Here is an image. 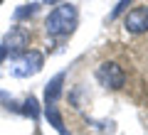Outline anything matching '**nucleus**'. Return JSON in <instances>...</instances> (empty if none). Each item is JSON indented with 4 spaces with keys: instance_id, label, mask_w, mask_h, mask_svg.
Returning <instances> with one entry per match:
<instances>
[{
    "instance_id": "nucleus-1",
    "label": "nucleus",
    "mask_w": 148,
    "mask_h": 135,
    "mask_svg": "<svg viewBox=\"0 0 148 135\" xmlns=\"http://www.w3.org/2000/svg\"><path fill=\"white\" fill-rule=\"evenodd\" d=\"M45 27H47V32L52 37L69 35V32L77 27V5H72V3H62L59 7H54V10L49 12L47 22H45Z\"/></svg>"
},
{
    "instance_id": "nucleus-2",
    "label": "nucleus",
    "mask_w": 148,
    "mask_h": 135,
    "mask_svg": "<svg viewBox=\"0 0 148 135\" xmlns=\"http://www.w3.org/2000/svg\"><path fill=\"white\" fill-rule=\"evenodd\" d=\"M96 79H99V83L104 88L119 91V88H123V83H126V71H123V66L116 64V62H101L99 66H96Z\"/></svg>"
},
{
    "instance_id": "nucleus-3",
    "label": "nucleus",
    "mask_w": 148,
    "mask_h": 135,
    "mask_svg": "<svg viewBox=\"0 0 148 135\" xmlns=\"http://www.w3.org/2000/svg\"><path fill=\"white\" fill-rule=\"evenodd\" d=\"M40 69H42V54L35 52V49H30L27 54H22L15 62L12 74H15V76H32V74H37Z\"/></svg>"
},
{
    "instance_id": "nucleus-4",
    "label": "nucleus",
    "mask_w": 148,
    "mask_h": 135,
    "mask_svg": "<svg viewBox=\"0 0 148 135\" xmlns=\"http://www.w3.org/2000/svg\"><path fill=\"white\" fill-rule=\"evenodd\" d=\"M123 27H126L131 35H143V32H148V5L133 7V10L123 17Z\"/></svg>"
},
{
    "instance_id": "nucleus-5",
    "label": "nucleus",
    "mask_w": 148,
    "mask_h": 135,
    "mask_svg": "<svg viewBox=\"0 0 148 135\" xmlns=\"http://www.w3.org/2000/svg\"><path fill=\"white\" fill-rule=\"evenodd\" d=\"M62 83H64V74H57V76L47 83V88H45V101H47V106H54V101L59 98V94H62Z\"/></svg>"
},
{
    "instance_id": "nucleus-6",
    "label": "nucleus",
    "mask_w": 148,
    "mask_h": 135,
    "mask_svg": "<svg viewBox=\"0 0 148 135\" xmlns=\"http://www.w3.org/2000/svg\"><path fill=\"white\" fill-rule=\"evenodd\" d=\"M45 115H47V120L52 123V128L57 130L59 135H69V133H67V128H64V120H62V115H59V111L54 108V106H47V108H45Z\"/></svg>"
},
{
    "instance_id": "nucleus-7",
    "label": "nucleus",
    "mask_w": 148,
    "mask_h": 135,
    "mask_svg": "<svg viewBox=\"0 0 148 135\" xmlns=\"http://www.w3.org/2000/svg\"><path fill=\"white\" fill-rule=\"evenodd\" d=\"M8 47H10V49L27 47V32L22 30V27H17V30H12L10 35H8Z\"/></svg>"
},
{
    "instance_id": "nucleus-8",
    "label": "nucleus",
    "mask_w": 148,
    "mask_h": 135,
    "mask_svg": "<svg viewBox=\"0 0 148 135\" xmlns=\"http://www.w3.org/2000/svg\"><path fill=\"white\" fill-rule=\"evenodd\" d=\"M25 113L32 115V118H37V101L35 98H27L25 101Z\"/></svg>"
},
{
    "instance_id": "nucleus-9",
    "label": "nucleus",
    "mask_w": 148,
    "mask_h": 135,
    "mask_svg": "<svg viewBox=\"0 0 148 135\" xmlns=\"http://www.w3.org/2000/svg\"><path fill=\"white\" fill-rule=\"evenodd\" d=\"M128 3H131V0H121V3H119V5L114 7V12H111V15H109V20H116V17L121 15L123 10H126V5H128Z\"/></svg>"
},
{
    "instance_id": "nucleus-10",
    "label": "nucleus",
    "mask_w": 148,
    "mask_h": 135,
    "mask_svg": "<svg viewBox=\"0 0 148 135\" xmlns=\"http://www.w3.org/2000/svg\"><path fill=\"white\" fill-rule=\"evenodd\" d=\"M5 54H8V47H0V62L5 59Z\"/></svg>"
},
{
    "instance_id": "nucleus-11",
    "label": "nucleus",
    "mask_w": 148,
    "mask_h": 135,
    "mask_svg": "<svg viewBox=\"0 0 148 135\" xmlns=\"http://www.w3.org/2000/svg\"><path fill=\"white\" fill-rule=\"evenodd\" d=\"M47 3H57V0H47Z\"/></svg>"
},
{
    "instance_id": "nucleus-12",
    "label": "nucleus",
    "mask_w": 148,
    "mask_h": 135,
    "mask_svg": "<svg viewBox=\"0 0 148 135\" xmlns=\"http://www.w3.org/2000/svg\"><path fill=\"white\" fill-rule=\"evenodd\" d=\"M0 3H3V0H0Z\"/></svg>"
}]
</instances>
